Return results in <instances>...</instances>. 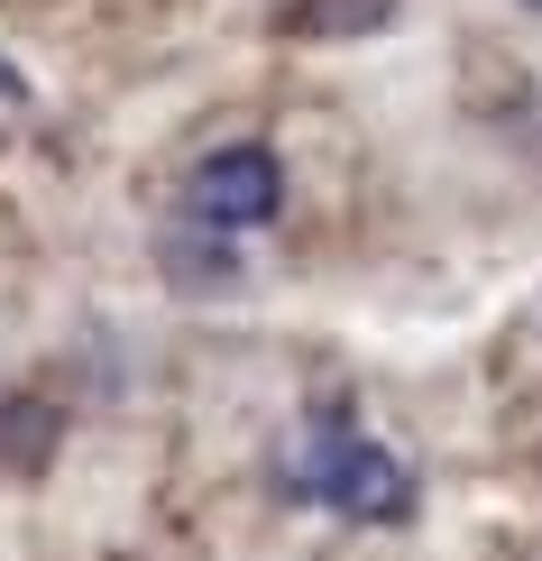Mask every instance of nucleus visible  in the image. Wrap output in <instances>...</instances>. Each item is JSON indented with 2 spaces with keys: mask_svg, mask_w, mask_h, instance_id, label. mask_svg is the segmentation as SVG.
Masks as SVG:
<instances>
[{
  "mask_svg": "<svg viewBox=\"0 0 542 561\" xmlns=\"http://www.w3.org/2000/svg\"><path fill=\"white\" fill-rule=\"evenodd\" d=\"M524 10H542V0H524Z\"/></svg>",
  "mask_w": 542,
  "mask_h": 561,
  "instance_id": "obj_6",
  "label": "nucleus"
},
{
  "mask_svg": "<svg viewBox=\"0 0 542 561\" xmlns=\"http://www.w3.org/2000/svg\"><path fill=\"white\" fill-rule=\"evenodd\" d=\"M56 451V405H0V470H46Z\"/></svg>",
  "mask_w": 542,
  "mask_h": 561,
  "instance_id": "obj_4",
  "label": "nucleus"
},
{
  "mask_svg": "<svg viewBox=\"0 0 542 561\" xmlns=\"http://www.w3.org/2000/svg\"><path fill=\"white\" fill-rule=\"evenodd\" d=\"M0 102H28V83H19V65L0 56Z\"/></svg>",
  "mask_w": 542,
  "mask_h": 561,
  "instance_id": "obj_5",
  "label": "nucleus"
},
{
  "mask_svg": "<svg viewBox=\"0 0 542 561\" xmlns=\"http://www.w3.org/2000/svg\"><path fill=\"white\" fill-rule=\"evenodd\" d=\"M286 488H295V497H322V506H332V516H349V525H405V516H414V479H405V460H395L387 442H368L341 405L295 442Z\"/></svg>",
  "mask_w": 542,
  "mask_h": 561,
  "instance_id": "obj_1",
  "label": "nucleus"
},
{
  "mask_svg": "<svg viewBox=\"0 0 542 561\" xmlns=\"http://www.w3.org/2000/svg\"><path fill=\"white\" fill-rule=\"evenodd\" d=\"M276 203H286V167H276V148H211L203 167H194V184H184L194 230H221V240L276 221Z\"/></svg>",
  "mask_w": 542,
  "mask_h": 561,
  "instance_id": "obj_2",
  "label": "nucleus"
},
{
  "mask_svg": "<svg viewBox=\"0 0 542 561\" xmlns=\"http://www.w3.org/2000/svg\"><path fill=\"white\" fill-rule=\"evenodd\" d=\"M387 19H395V0H295L286 28L295 37H368V28H387Z\"/></svg>",
  "mask_w": 542,
  "mask_h": 561,
  "instance_id": "obj_3",
  "label": "nucleus"
}]
</instances>
